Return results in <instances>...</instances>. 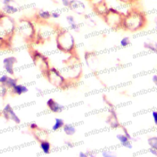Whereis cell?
<instances>
[{"label":"cell","mask_w":157,"mask_h":157,"mask_svg":"<svg viewBox=\"0 0 157 157\" xmlns=\"http://www.w3.org/2000/svg\"><path fill=\"white\" fill-rule=\"evenodd\" d=\"M146 18L144 13L137 9H130L124 15L122 28L134 32L144 28Z\"/></svg>","instance_id":"6da1fadb"},{"label":"cell","mask_w":157,"mask_h":157,"mask_svg":"<svg viewBox=\"0 0 157 157\" xmlns=\"http://www.w3.org/2000/svg\"><path fill=\"white\" fill-rule=\"evenodd\" d=\"M68 7L78 15H82L86 9L85 4L80 0H71Z\"/></svg>","instance_id":"7a4b0ae2"},{"label":"cell","mask_w":157,"mask_h":157,"mask_svg":"<svg viewBox=\"0 0 157 157\" xmlns=\"http://www.w3.org/2000/svg\"><path fill=\"white\" fill-rule=\"evenodd\" d=\"M3 115L6 119H10L13 120L15 123H20V120L16 115L12 108L9 104H7L3 109Z\"/></svg>","instance_id":"3957f363"},{"label":"cell","mask_w":157,"mask_h":157,"mask_svg":"<svg viewBox=\"0 0 157 157\" xmlns=\"http://www.w3.org/2000/svg\"><path fill=\"white\" fill-rule=\"evenodd\" d=\"M17 59L15 57L13 56H9L7 58H6L3 60V63H4V68L5 69L6 71L10 74L12 75L13 74V66L14 63L16 62Z\"/></svg>","instance_id":"277c9868"},{"label":"cell","mask_w":157,"mask_h":157,"mask_svg":"<svg viewBox=\"0 0 157 157\" xmlns=\"http://www.w3.org/2000/svg\"><path fill=\"white\" fill-rule=\"evenodd\" d=\"M47 105L48 107V109L53 112L54 113H58L61 112L64 107L61 104L58 103L56 102L54 99L52 98H50L47 101Z\"/></svg>","instance_id":"5b68a950"},{"label":"cell","mask_w":157,"mask_h":157,"mask_svg":"<svg viewBox=\"0 0 157 157\" xmlns=\"http://www.w3.org/2000/svg\"><path fill=\"white\" fill-rule=\"evenodd\" d=\"M94 9L99 15L104 16L107 13L109 8L107 7L105 1L102 0L94 4Z\"/></svg>","instance_id":"8992f818"},{"label":"cell","mask_w":157,"mask_h":157,"mask_svg":"<svg viewBox=\"0 0 157 157\" xmlns=\"http://www.w3.org/2000/svg\"><path fill=\"white\" fill-rule=\"evenodd\" d=\"M117 138L119 140V141L123 147L129 149L132 148V145L129 142V139L124 134H118L117 135Z\"/></svg>","instance_id":"52a82bcc"},{"label":"cell","mask_w":157,"mask_h":157,"mask_svg":"<svg viewBox=\"0 0 157 157\" xmlns=\"http://www.w3.org/2000/svg\"><path fill=\"white\" fill-rule=\"evenodd\" d=\"M2 10L6 14L10 15L18 12V9L12 4H7L2 6Z\"/></svg>","instance_id":"ba28073f"},{"label":"cell","mask_w":157,"mask_h":157,"mask_svg":"<svg viewBox=\"0 0 157 157\" xmlns=\"http://www.w3.org/2000/svg\"><path fill=\"white\" fill-rule=\"evenodd\" d=\"M13 93L18 94L20 95L21 94L25 93L28 91V88L26 86L22 85H16L13 88Z\"/></svg>","instance_id":"9c48e42d"},{"label":"cell","mask_w":157,"mask_h":157,"mask_svg":"<svg viewBox=\"0 0 157 157\" xmlns=\"http://www.w3.org/2000/svg\"><path fill=\"white\" fill-rule=\"evenodd\" d=\"M63 131L66 133V134L68 136L73 135L75 132V128L71 124H67L64 125L63 126Z\"/></svg>","instance_id":"30bf717a"},{"label":"cell","mask_w":157,"mask_h":157,"mask_svg":"<svg viewBox=\"0 0 157 157\" xmlns=\"http://www.w3.org/2000/svg\"><path fill=\"white\" fill-rule=\"evenodd\" d=\"M40 148L42 149V150L44 153L45 154L49 153L50 150V144L49 143V142L47 140L42 141L40 142Z\"/></svg>","instance_id":"8fae6325"},{"label":"cell","mask_w":157,"mask_h":157,"mask_svg":"<svg viewBox=\"0 0 157 157\" xmlns=\"http://www.w3.org/2000/svg\"><path fill=\"white\" fill-rule=\"evenodd\" d=\"M38 16L42 20H48L51 16V13L48 10H45L43 9H40L38 12Z\"/></svg>","instance_id":"7c38bea8"},{"label":"cell","mask_w":157,"mask_h":157,"mask_svg":"<svg viewBox=\"0 0 157 157\" xmlns=\"http://www.w3.org/2000/svg\"><path fill=\"white\" fill-rule=\"evenodd\" d=\"M64 121L61 118H55V122L54 125L52 127V129L53 131H57L59 129L61 128L62 127L64 126Z\"/></svg>","instance_id":"4fadbf2b"},{"label":"cell","mask_w":157,"mask_h":157,"mask_svg":"<svg viewBox=\"0 0 157 157\" xmlns=\"http://www.w3.org/2000/svg\"><path fill=\"white\" fill-rule=\"evenodd\" d=\"M17 79L9 77L6 82L4 83V85L7 86L8 88H13L17 85Z\"/></svg>","instance_id":"5bb4252c"},{"label":"cell","mask_w":157,"mask_h":157,"mask_svg":"<svg viewBox=\"0 0 157 157\" xmlns=\"http://www.w3.org/2000/svg\"><path fill=\"white\" fill-rule=\"evenodd\" d=\"M144 46L145 48L148 49L150 50H151L153 52L157 53V44H155V45L151 44V43H147V42H144Z\"/></svg>","instance_id":"9a60e30c"},{"label":"cell","mask_w":157,"mask_h":157,"mask_svg":"<svg viewBox=\"0 0 157 157\" xmlns=\"http://www.w3.org/2000/svg\"><path fill=\"white\" fill-rule=\"evenodd\" d=\"M148 144L151 148L157 150V137H150L148 139Z\"/></svg>","instance_id":"2e32d148"},{"label":"cell","mask_w":157,"mask_h":157,"mask_svg":"<svg viewBox=\"0 0 157 157\" xmlns=\"http://www.w3.org/2000/svg\"><path fill=\"white\" fill-rule=\"evenodd\" d=\"M130 44V39L129 37H124L120 41V44L122 47H126Z\"/></svg>","instance_id":"e0dca14e"},{"label":"cell","mask_w":157,"mask_h":157,"mask_svg":"<svg viewBox=\"0 0 157 157\" xmlns=\"http://www.w3.org/2000/svg\"><path fill=\"white\" fill-rule=\"evenodd\" d=\"M66 20H67V23H68V24L69 25H71L72 23H75L74 17L72 15H67L66 17Z\"/></svg>","instance_id":"ac0fdd59"},{"label":"cell","mask_w":157,"mask_h":157,"mask_svg":"<svg viewBox=\"0 0 157 157\" xmlns=\"http://www.w3.org/2000/svg\"><path fill=\"white\" fill-rule=\"evenodd\" d=\"M9 77L6 75H3L1 77H0V83L4 85V83L6 82L7 80L8 79Z\"/></svg>","instance_id":"d6986e66"},{"label":"cell","mask_w":157,"mask_h":157,"mask_svg":"<svg viewBox=\"0 0 157 157\" xmlns=\"http://www.w3.org/2000/svg\"><path fill=\"white\" fill-rule=\"evenodd\" d=\"M1 2H2V4L3 5L12 4L13 3H15V0H2Z\"/></svg>","instance_id":"ffe728a7"},{"label":"cell","mask_w":157,"mask_h":157,"mask_svg":"<svg viewBox=\"0 0 157 157\" xmlns=\"http://www.w3.org/2000/svg\"><path fill=\"white\" fill-rule=\"evenodd\" d=\"M71 28L72 29V30H74V31H78L79 29V26L78 25V24H77L76 23H72L71 24V25H69Z\"/></svg>","instance_id":"44dd1931"},{"label":"cell","mask_w":157,"mask_h":157,"mask_svg":"<svg viewBox=\"0 0 157 157\" xmlns=\"http://www.w3.org/2000/svg\"><path fill=\"white\" fill-rule=\"evenodd\" d=\"M152 117L153 118L154 122L156 125H157V111L154 110L152 112Z\"/></svg>","instance_id":"7402d4cb"},{"label":"cell","mask_w":157,"mask_h":157,"mask_svg":"<svg viewBox=\"0 0 157 157\" xmlns=\"http://www.w3.org/2000/svg\"><path fill=\"white\" fill-rule=\"evenodd\" d=\"M122 129H123V132H124V135H125L129 140L132 139L131 138V136H130V134L128 133V131H127V129H126L124 127H122Z\"/></svg>","instance_id":"603a6c76"},{"label":"cell","mask_w":157,"mask_h":157,"mask_svg":"<svg viewBox=\"0 0 157 157\" xmlns=\"http://www.w3.org/2000/svg\"><path fill=\"white\" fill-rule=\"evenodd\" d=\"M51 16L53 18H58L60 16V13H58V12H53L51 13Z\"/></svg>","instance_id":"cb8c5ba5"},{"label":"cell","mask_w":157,"mask_h":157,"mask_svg":"<svg viewBox=\"0 0 157 157\" xmlns=\"http://www.w3.org/2000/svg\"><path fill=\"white\" fill-rule=\"evenodd\" d=\"M70 1L71 0H61L63 6L64 7H69L70 4Z\"/></svg>","instance_id":"d4e9b609"},{"label":"cell","mask_w":157,"mask_h":157,"mask_svg":"<svg viewBox=\"0 0 157 157\" xmlns=\"http://www.w3.org/2000/svg\"><path fill=\"white\" fill-rule=\"evenodd\" d=\"M102 155L105 157H110V156H112L113 155L111 151H103L102 152Z\"/></svg>","instance_id":"484cf974"},{"label":"cell","mask_w":157,"mask_h":157,"mask_svg":"<svg viewBox=\"0 0 157 157\" xmlns=\"http://www.w3.org/2000/svg\"><path fill=\"white\" fill-rule=\"evenodd\" d=\"M149 151L151 154H153L155 156H157V150H156L155 148H150Z\"/></svg>","instance_id":"4316f807"},{"label":"cell","mask_w":157,"mask_h":157,"mask_svg":"<svg viewBox=\"0 0 157 157\" xmlns=\"http://www.w3.org/2000/svg\"><path fill=\"white\" fill-rule=\"evenodd\" d=\"M29 127H30V128H31V129H34L37 128L38 126L37 125V124H36V123H31V124H30Z\"/></svg>","instance_id":"83f0119b"},{"label":"cell","mask_w":157,"mask_h":157,"mask_svg":"<svg viewBox=\"0 0 157 157\" xmlns=\"http://www.w3.org/2000/svg\"><path fill=\"white\" fill-rule=\"evenodd\" d=\"M152 80L154 82V83L157 86V75H155L153 76Z\"/></svg>","instance_id":"f1b7e54d"},{"label":"cell","mask_w":157,"mask_h":157,"mask_svg":"<svg viewBox=\"0 0 157 157\" xmlns=\"http://www.w3.org/2000/svg\"><path fill=\"white\" fill-rule=\"evenodd\" d=\"M65 144H66V146L68 147H69V148H72V147H73V146H74V145H73L71 142H66Z\"/></svg>","instance_id":"f546056e"},{"label":"cell","mask_w":157,"mask_h":157,"mask_svg":"<svg viewBox=\"0 0 157 157\" xmlns=\"http://www.w3.org/2000/svg\"><path fill=\"white\" fill-rule=\"evenodd\" d=\"M122 2H124V3H129V2H132L135 0H118Z\"/></svg>","instance_id":"4dcf8cb0"},{"label":"cell","mask_w":157,"mask_h":157,"mask_svg":"<svg viewBox=\"0 0 157 157\" xmlns=\"http://www.w3.org/2000/svg\"><path fill=\"white\" fill-rule=\"evenodd\" d=\"M88 155L87 154H86L85 153H84V152H80V153H79V156H80V157H86V156H87Z\"/></svg>","instance_id":"1f68e13d"},{"label":"cell","mask_w":157,"mask_h":157,"mask_svg":"<svg viewBox=\"0 0 157 157\" xmlns=\"http://www.w3.org/2000/svg\"><path fill=\"white\" fill-rule=\"evenodd\" d=\"M155 24H156V28L157 29V17H156V18L155 19Z\"/></svg>","instance_id":"d6a6232c"}]
</instances>
